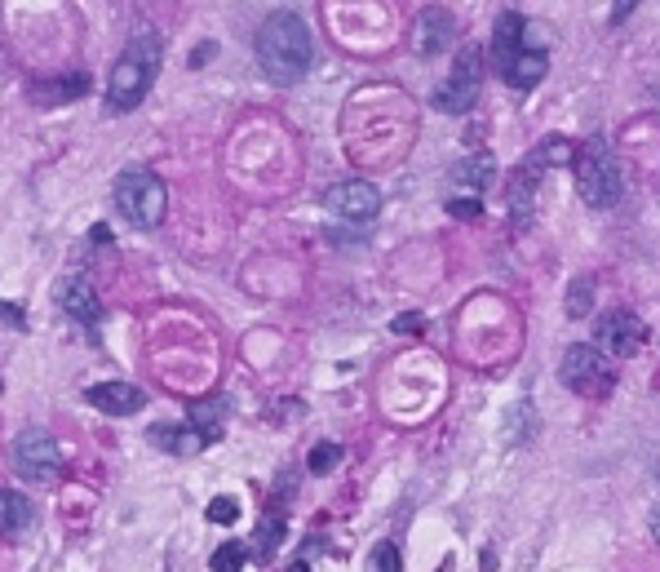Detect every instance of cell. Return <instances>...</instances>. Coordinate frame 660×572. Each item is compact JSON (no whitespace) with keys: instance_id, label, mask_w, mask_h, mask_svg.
Wrapping results in <instances>:
<instances>
[{"instance_id":"1","label":"cell","mask_w":660,"mask_h":572,"mask_svg":"<svg viewBox=\"0 0 660 572\" xmlns=\"http://www.w3.org/2000/svg\"><path fill=\"white\" fill-rule=\"evenodd\" d=\"M311 58H315V45H311V32L306 23L293 14V9H275L262 27H257V63L271 80L280 85H293L311 71Z\"/></svg>"},{"instance_id":"2","label":"cell","mask_w":660,"mask_h":572,"mask_svg":"<svg viewBox=\"0 0 660 572\" xmlns=\"http://www.w3.org/2000/svg\"><path fill=\"white\" fill-rule=\"evenodd\" d=\"M156 71H160V40H156V32H138L125 45V54L116 58V67H111L107 111L125 116V111L138 107V102L151 94V80H156Z\"/></svg>"},{"instance_id":"3","label":"cell","mask_w":660,"mask_h":572,"mask_svg":"<svg viewBox=\"0 0 660 572\" xmlns=\"http://www.w3.org/2000/svg\"><path fill=\"white\" fill-rule=\"evenodd\" d=\"M572 169H576V191H581V200L590 209H612L621 200V165H616L612 147L603 138L581 142Z\"/></svg>"},{"instance_id":"4","label":"cell","mask_w":660,"mask_h":572,"mask_svg":"<svg viewBox=\"0 0 660 572\" xmlns=\"http://www.w3.org/2000/svg\"><path fill=\"white\" fill-rule=\"evenodd\" d=\"M116 209L133 227L151 231V227H160L164 209H169V191H164V182L151 169H125L116 178Z\"/></svg>"},{"instance_id":"5","label":"cell","mask_w":660,"mask_h":572,"mask_svg":"<svg viewBox=\"0 0 660 572\" xmlns=\"http://www.w3.org/2000/svg\"><path fill=\"white\" fill-rule=\"evenodd\" d=\"M14 466L27 484H54L58 471H63V453H58L54 435L40 431V426H27L14 444Z\"/></svg>"},{"instance_id":"6","label":"cell","mask_w":660,"mask_h":572,"mask_svg":"<svg viewBox=\"0 0 660 572\" xmlns=\"http://www.w3.org/2000/svg\"><path fill=\"white\" fill-rule=\"evenodd\" d=\"M612 364L598 346H567L563 364H559V382L567 391H581V395H603L612 386Z\"/></svg>"},{"instance_id":"7","label":"cell","mask_w":660,"mask_h":572,"mask_svg":"<svg viewBox=\"0 0 660 572\" xmlns=\"http://www.w3.org/2000/svg\"><path fill=\"white\" fill-rule=\"evenodd\" d=\"M643 320H638L634 311H607L603 320H598V351L607 355V360H629V355L643 346Z\"/></svg>"},{"instance_id":"8","label":"cell","mask_w":660,"mask_h":572,"mask_svg":"<svg viewBox=\"0 0 660 572\" xmlns=\"http://www.w3.org/2000/svg\"><path fill=\"white\" fill-rule=\"evenodd\" d=\"M324 204H328V209H333L342 222L368 227V222L377 218V209H381V196H377V187H368V182H342V187L328 191Z\"/></svg>"},{"instance_id":"9","label":"cell","mask_w":660,"mask_h":572,"mask_svg":"<svg viewBox=\"0 0 660 572\" xmlns=\"http://www.w3.org/2000/svg\"><path fill=\"white\" fill-rule=\"evenodd\" d=\"M85 400L107 417H133V413L147 408V395H142L138 386H129V382H98V386H89L85 391Z\"/></svg>"},{"instance_id":"10","label":"cell","mask_w":660,"mask_h":572,"mask_svg":"<svg viewBox=\"0 0 660 572\" xmlns=\"http://www.w3.org/2000/svg\"><path fill=\"white\" fill-rule=\"evenodd\" d=\"M54 298L58 306L71 315V320H80L89 333L98 329V320H102V306H98V293L89 289L85 280H58V289H54Z\"/></svg>"},{"instance_id":"11","label":"cell","mask_w":660,"mask_h":572,"mask_svg":"<svg viewBox=\"0 0 660 572\" xmlns=\"http://www.w3.org/2000/svg\"><path fill=\"white\" fill-rule=\"evenodd\" d=\"M452 32H457V27H452V14H448V9H439V5L421 9V14H417V27H412L417 54H439V49H448Z\"/></svg>"},{"instance_id":"12","label":"cell","mask_w":660,"mask_h":572,"mask_svg":"<svg viewBox=\"0 0 660 572\" xmlns=\"http://www.w3.org/2000/svg\"><path fill=\"white\" fill-rule=\"evenodd\" d=\"M474 98H479V76H466V71H452V76L435 89V107L448 111V116H461V111H470Z\"/></svg>"},{"instance_id":"13","label":"cell","mask_w":660,"mask_h":572,"mask_svg":"<svg viewBox=\"0 0 660 572\" xmlns=\"http://www.w3.org/2000/svg\"><path fill=\"white\" fill-rule=\"evenodd\" d=\"M151 444L164 448V453H173V457H191V453H200L209 439L195 431V426H169V422H160V426H151Z\"/></svg>"},{"instance_id":"14","label":"cell","mask_w":660,"mask_h":572,"mask_svg":"<svg viewBox=\"0 0 660 572\" xmlns=\"http://www.w3.org/2000/svg\"><path fill=\"white\" fill-rule=\"evenodd\" d=\"M545 54L541 49H519V54L510 58V67L501 71V80H510L514 89H532V85H541V76H545Z\"/></svg>"},{"instance_id":"15","label":"cell","mask_w":660,"mask_h":572,"mask_svg":"<svg viewBox=\"0 0 660 572\" xmlns=\"http://www.w3.org/2000/svg\"><path fill=\"white\" fill-rule=\"evenodd\" d=\"M519 36H523V18L501 14L497 27H492V63H497V71H505L510 67V58L519 54Z\"/></svg>"},{"instance_id":"16","label":"cell","mask_w":660,"mask_h":572,"mask_svg":"<svg viewBox=\"0 0 660 572\" xmlns=\"http://www.w3.org/2000/svg\"><path fill=\"white\" fill-rule=\"evenodd\" d=\"M32 519H36V506L27 502L23 493H14V488H0V537L23 533Z\"/></svg>"},{"instance_id":"17","label":"cell","mask_w":660,"mask_h":572,"mask_svg":"<svg viewBox=\"0 0 660 572\" xmlns=\"http://www.w3.org/2000/svg\"><path fill=\"white\" fill-rule=\"evenodd\" d=\"M492 178H497V165H492L488 151H479V156L457 160V165H452V182H461V187L474 191V196H479V191H488Z\"/></svg>"},{"instance_id":"18","label":"cell","mask_w":660,"mask_h":572,"mask_svg":"<svg viewBox=\"0 0 660 572\" xmlns=\"http://www.w3.org/2000/svg\"><path fill=\"white\" fill-rule=\"evenodd\" d=\"M80 94H89V76H85V71L58 76L54 85H32V98H36V102H45V107H58V102L80 98Z\"/></svg>"},{"instance_id":"19","label":"cell","mask_w":660,"mask_h":572,"mask_svg":"<svg viewBox=\"0 0 660 572\" xmlns=\"http://www.w3.org/2000/svg\"><path fill=\"white\" fill-rule=\"evenodd\" d=\"M280 541H284V515H275V510H271V515H262V524H257L249 555L257 559V564H271L275 550H280Z\"/></svg>"},{"instance_id":"20","label":"cell","mask_w":660,"mask_h":572,"mask_svg":"<svg viewBox=\"0 0 660 572\" xmlns=\"http://www.w3.org/2000/svg\"><path fill=\"white\" fill-rule=\"evenodd\" d=\"M222 422H226V400H195L191 404V426L209 439V444L222 435Z\"/></svg>"},{"instance_id":"21","label":"cell","mask_w":660,"mask_h":572,"mask_svg":"<svg viewBox=\"0 0 660 572\" xmlns=\"http://www.w3.org/2000/svg\"><path fill=\"white\" fill-rule=\"evenodd\" d=\"M590 302H594V280H572L567 284V302H563V311L572 315V320H581V315H590Z\"/></svg>"},{"instance_id":"22","label":"cell","mask_w":660,"mask_h":572,"mask_svg":"<svg viewBox=\"0 0 660 572\" xmlns=\"http://www.w3.org/2000/svg\"><path fill=\"white\" fill-rule=\"evenodd\" d=\"M244 559H249V546H244V541H222V546L213 550V572H240Z\"/></svg>"},{"instance_id":"23","label":"cell","mask_w":660,"mask_h":572,"mask_svg":"<svg viewBox=\"0 0 660 572\" xmlns=\"http://www.w3.org/2000/svg\"><path fill=\"white\" fill-rule=\"evenodd\" d=\"M337 462H342V444H333V439L315 444V448H311V457H306L311 475H328V471H337Z\"/></svg>"},{"instance_id":"24","label":"cell","mask_w":660,"mask_h":572,"mask_svg":"<svg viewBox=\"0 0 660 572\" xmlns=\"http://www.w3.org/2000/svg\"><path fill=\"white\" fill-rule=\"evenodd\" d=\"M368 572H404V559H399V546L395 541H381L368 555Z\"/></svg>"},{"instance_id":"25","label":"cell","mask_w":660,"mask_h":572,"mask_svg":"<svg viewBox=\"0 0 660 572\" xmlns=\"http://www.w3.org/2000/svg\"><path fill=\"white\" fill-rule=\"evenodd\" d=\"M505 426H510V435L523 444V439H528V435L536 431V422H532V404H514L510 413H505Z\"/></svg>"},{"instance_id":"26","label":"cell","mask_w":660,"mask_h":572,"mask_svg":"<svg viewBox=\"0 0 660 572\" xmlns=\"http://www.w3.org/2000/svg\"><path fill=\"white\" fill-rule=\"evenodd\" d=\"M235 519H240L235 497H218V502H209V524H235Z\"/></svg>"},{"instance_id":"27","label":"cell","mask_w":660,"mask_h":572,"mask_svg":"<svg viewBox=\"0 0 660 572\" xmlns=\"http://www.w3.org/2000/svg\"><path fill=\"white\" fill-rule=\"evenodd\" d=\"M448 213H452V218H461V222H474V218H483V204H479V196H470V200H448Z\"/></svg>"},{"instance_id":"28","label":"cell","mask_w":660,"mask_h":572,"mask_svg":"<svg viewBox=\"0 0 660 572\" xmlns=\"http://www.w3.org/2000/svg\"><path fill=\"white\" fill-rule=\"evenodd\" d=\"M421 329H426V320H421L417 311H404V315H395V333H408V337H417Z\"/></svg>"},{"instance_id":"29","label":"cell","mask_w":660,"mask_h":572,"mask_svg":"<svg viewBox=\"0 0 660 572\" xmlns=\"http://www.w3.org/2000/svg\"><path fill=\"white\" fill-rule=\"evenodd\" d=\"M0 324H5V329H27L23 311H18V306H9V302H0Z\"/></svg>"},{"instance_id":"30","label":"cell","mask_w":660,"mask_h":572,"mask_svg":"<svg viewBox=\"0 0 660 572\" xmlns=\"http://www.w3.org/2000/svg\"><path fill=\"white\" fill-rule=\"evenodd\" d=\"M634 5L638 0H612V23H625V18L634 14Z\"/></svg>"},{"instance_id":"31","label":"cell","mask_w":660,"mask_h":572,"mask_svg":"<svg viewBox=\"0 0 660 572\" xmlns=\"http://www.w3.org/2000/svg\"><path fill=\"white\" fill-rule=\"evenodd\" d=\"M89 240H94V244H111V231L107 227H94V231H89Z\"/></svg>"},{"instance_id":"32","label":"cell","mask_w":660,"mask_h":572,"mask_svg":"<svg viewBox=\"0 0 660 572\" xmlns=\"http://www.w3.org/2000/svg\"><path fill=\"white\" fill-rule=\"evenodd\" d=\"M652 537H656V546H660V510L652 515Z\"/></svg>"}]
</instances>
